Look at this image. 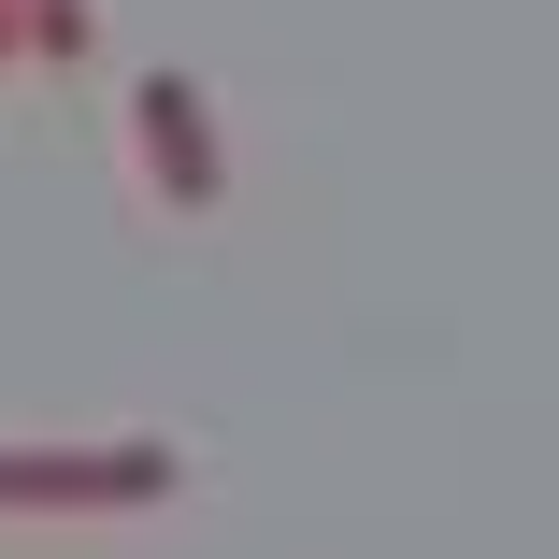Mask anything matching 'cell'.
<instances>
[{
    "instance_id": "7a4b0ae2",
    "label": "cell",
    "mask_w": 559,
    "mask_h": 559,
    "mask_svg": "<svg viewBox=\"0 0 559 559\" xmlns=\"http://www.w3.org/2000/svg\"><path fill=\"white\" fill-rule=\"evenodd\" d=\"M130 158H144L158 215H215L230 201V144H215L201 72H130Z\"/></svg>"
},
{
    "instance_id": "6da1fadb",
    "label": "cell",
    "mask_w": 559,
    "mask_h": 559,
    "mask_svg": "<svg viewBox=\"0 0 559 559\" xmlns=\"http://www.w3.org/2000/svg\"><path fill=\"white\" fill-rule=\"evenodd\" d=\"M187 488L173 430H116V444H0V516H158Z\"/></svg>"
},
{
    "instance_id": "3957f363",
    "label": "cell",
    "mask_w": 559,
    "mask_h": 559,
    "mask_svg": "<svg viewBox=\"0 0 559 559\" xmlns=\"http://www.w3.org/2000/svg\"><path fill=\"white\" fill-rule=\"evenodd\" d=\"M86 44H100V0H29V58L44 72H72Z\"/></svg>"
},
{
    "instance_id": "277c9868",
    "label": "cell",
    "mask_w": 559,
    "mask_h": 559,
    "mask_svg": "<svg viewBox=\"0 0 559 559\" xmlns=\"http://www.w3.org/2000/svg\"><path fill=\"white\" fill-rule=\"evenodd\" d=\"M0 72H29V0H0Z\"/></svg>"
}]
</instances>
